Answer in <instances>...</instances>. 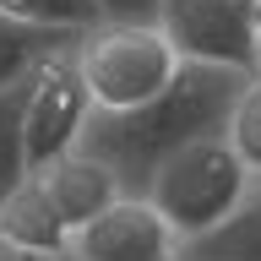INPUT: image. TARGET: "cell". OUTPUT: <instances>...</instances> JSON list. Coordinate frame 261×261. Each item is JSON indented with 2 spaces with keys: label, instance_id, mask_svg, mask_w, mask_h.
<instances>
[{
  "label": "cell",
  "instance_id": "cell-1",
  "mask_svg": "<svg viewBox=\"0 0 261 261\" xmlns=\"http://www.w3.org/2000/svg\"><path fill=\"white\" fill-rule=\"evenodd\" d=\"M245 87V71L234 65H212V60H179V71L169 76L163 93H152L136 109L120 114H87L76 147L93 152L98 163H109V174L120 179L125 196H142L152 169L169 152H179L196 136H218L228 120V103Z\"/></svg>",
  "mask_w": 261,
  "mask_h": 261
},
{
  "label": "cell",
  "instance_id": "cell-2",
  "mask_svg": "<svg viewBox=\"0 0 261 261\" xmlns=\"http://www.w3.org/2000/svg\"><path fill=\"white\" fill-rule=\"evenodd\" d=\"M76 76L98 114H120L147 103L179 71V49L158 33V22H93L71 49Z\"/></svg>",
  "mask_w": 261,
  "mask_h": 261
},
{
  "label": "cell",
  "instance_id": "cell-3",
  "mask_svg": "<svg viewBox=\"0 0 261 261\" xmlns=\"http://www.w3.org/2000/svg\"><path fill=\"white\" fill-rule=\"evenodd\" d=\"M250 185H256V179L245 174V163L228 152L223 130H218V136H196V142H185L179 152H169V158L152 169L142 196L158 207L163 223L174 228V240H191V234H201L207 223H218Z\"/></svg>",
  "mask_w": 261,
  "mask_h": 261
},
{
  "label": "cell",
  "instance_id": "cell-4",
  "mask_svg": "<svg viewBox=\"0 0 261 261\" xmlns=\"http://www.w3.org/2000/svg\"><path fill=\"white\" fill-rule=\"evenodd\" d=\"M76 49V44H71ZM71 49L49 55L28 71V98H22V152H28V174H38L44 163H55L60 152H71L93 114V98L76 76Z\"/></svg>",
  "mask_w": 261,
  "mask_h": 261
},
{
  "label": "cell",
  "instance_id": "cell-5",
  "mask_svg": "<svg viewBox=\"0 0 261 261\" xmlns=\"http://www.w3.org/2000/svg\"><path fill=\"white\" fill-rule=\"evenodd\" d=\"M174 228L158 218L147 196H114L103 212H93L82 228H71L65 256L76 261H174Z\"/></svg>",
  "mask_w": 261,
  "mask_h": 261
},
{
  "label": "cell",
  "instance_id": "cell-6",
  "mask_svg": "<svg viewBox=\"0 0 261 261\" xmlns=\"http://www.w3.org/2000/svg\"><path fill=\"white\" fill-rule=\"evenodd\" d=\"M158 33L179 49V60H212L234 71L250 60V16L240 0H158Z\"/></svg>",
  "mask_w": 261,
  "mask_h": 261
},
{
  "label": "cell",
  "instance_id": "cell-7",
  "mask_svg": "<svg viewBox=\"0 0 261 261\" xmlns=\"http://www.w3.org/2000/svg\"><path fill=\"white\" fill-rule=\"evenodd\" d=\"M38 185H44V196L55 201L65 228H82L93 212H103L114 196H120V179L109 174V163H98L93 152H82V147H71V152H60L55 163H44V169H38Z\"/></svg>",
  "mask_w": 261,
  "mask_h": 261
},
{
  "label": "cell",
  "instance_id": "cell-8",
  "mask_svg": "<svg viewBox=\"0 0 261 261\" xmlns=\"http://www.w3.org/2000/svg\"><path fill=\"white\" fill-rule=\"evenodd\" d=\"M0 245L28 250V256H44V261H60L65 256L71 228L60 223V212H55V201L44 196L38 174H28L6 201H0Z\"/></svg>",
  "mask_w": 261,
  "mask_h": 261
},
{
  "label": "cell",
  "instance_id": "cell-9",
  "mask_svg": "<svg viewBox=\"0 0 261 261\" xmlns=\"http://www.w3.org/2000/svg\"><path fill=\"white\" fill-rule=\"evenodd\" d=\"M174 261H261V179L201 234L174 245Z\"/></svg>",
  "mask_w": 261,
  "mask_h": 261
},
{
  "label": "cell",
  "instance_id": "cell-10",
  "mask_svg": "<svg viewBox=\"0 0 261 261\" xmlns=\"http://www.w3.org/2000/svg\"><path fill=\"white\" fill-rule=\"evenodd\" d=\"M82 33L71 28H33V22H16V16L0 11V87H11L16 76H28L38 60L71 49Z\"/></svg>",
  "mask_w": 261,
  "mask_h": 261
},
{
  "label": "cell",
  "instance_id": "cell-11",
  "mask_svg": "<svg viewBox=\"0 0 261 261\" xmlns=\"http://www.w3.org/2000/svg\"><path fill=\"white\" fill-rule=\"evenodd\" d=\"M223 142H228V152L245 163V174L261 179V82L256 76H245V87L234 93V103H228Z\"/></svg>",
  "mask_w": 261,
  "mask_h": 261
},
{
  "label": "cell",
  "instance_id": "cell-12",
  "mask_svg": "<svg viewBox=\"0 0 261 261\" xmlns=\"http://www.w3.org/2000/svg\"><path fill=\"white\" fill-rule=\"evenodd\" d=\"M22 98H28V76H16L11 87H0V201L28 179V152H22Z\"/></svg>",
  "mask_w": 261,
  "mask_h": 261
},
{
  "label": "cell",
  "instance_id": "cell-13",
  "mask_svg": "<svg viewBox=\"0 0 261 261\" xmlns=\"http://www.w3.org/2000/svg\"><path fill=\"white\" fill-rule=\"evenodd\" d=\"M0 11L33 28H71V33H87L98 22L93 0H0Z\"/></svg>",
  "mask_w": 261,
  "mask_h": 261
},
{
  "label": "cell",
  "instance_id": "cell-14",
  "mask_svg": "<svg viewBox=\"0 0 261 261\" xmlns=\"http://www.w3.org/2000/svg\"><path fill=\"white\" fill-rule=\"evenodd\" d=\"M98 22H158V0H93Z\"/></svg>",
  "mask_w": 261,
  "mask_h": 261
},
{
  "label": "cell",
  "instance_id": "cell-15",
  "mask_svg": "<svg viewBox=\"0 0 261 261\" xmlns=\"http://www.w3.org/2000/svg\"><path fill=\"white\" fill-rule=\"evenodd\" d=\"M245 76H256V82H261V22L250 28V60H245Z\"/></svg>",
  "mask_w": 261,
  "mask_h": 261
},
{
  "label": "cell",
  "instance_id": "cell-16",
  "mask_svg": "<svg viewBox=\"0 0 261 261\" xmlns=\"http://www.w3.org/2000/svg\"><path fill=\"white\" fill-rule=\"evenodd\" d=\"M0 261H44V256H28V250H11V245H0Z\"/></svg>",
  "mask_w": 261,
  "mask_h": 261
},
{
  "label": "cell",
  "instance_id": "cell-17",
  "mask_svg": "<svg viewBox=\"0 0 261 261\" xmlns=\"http://www.w3.org/2000/svg\"><path fill=\"white\" fill-rule=\"evenodd\" d=\"M240 11L250 16V28H256V22H261V0H240Z\"/></svg>",
  "mask_w": 261,
  "mask_h": 261
},
{
  "label": "cell",
  "instance_id": "cell-18",
  "mask_svg": "<svg viewBox=\"0 0 261 261\" xmlns=\"http://www.w3.org/2000/svg\"><path fill=\"white\" fill-rule=\"evenodd\" d=\"M60 261H76V256H60Z\"/></svg>",
  "mask_w": 261,
  "mask_h": 261
}]
</instances>
